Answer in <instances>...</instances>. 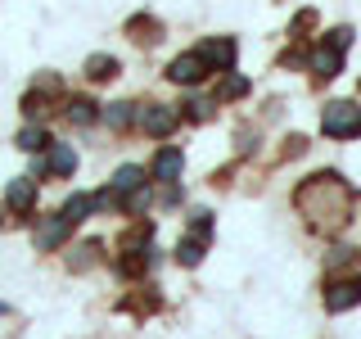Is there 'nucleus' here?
I'll return each mask as SVG.
<instances>
[{
  "mask_svg": "<svg viewBox=\"0 0 361 339\" xmlns=\"http://www.w3.org/2000/svg\"><path fill=\"white\" fill-rule=\"evenodd\" d=\"M357 303H361V276H353V280H334V285L325 290V308H330V312L357 308Z\"/></svg>",
  "mask_w": 361,
  "mask_h": 339,
  "instance_id": "39448f33",
  "label": "nucleus"
},
{
  "mask_svg": "<svg viewBox=\"0 0 361 339\" xmlns=\"http://www.w3.org/2000/svg\"><path fill=\"white\" fill-rule=\"evenodd\" d=\"M140 186H145V167L131 163V167H118V172H113V186H109V190H113L122 203H127V195H135Z\"/></svg>",
  "mask_w": 361,
  "mask_h": 339,
  "instance_id": "1a4fd4ad",
  "label": "nucleus"
},
{
  "mask_svg": "<svg viewBox=\"0 0 361 339\" xmlns=\"http://www.w3.org/2000/svg\"><path fill=\"white\" fill-rule=\"evenodd\" d=\"M68 231H73V222H68L63 213H54V218H45V222L37 226V235H32V240H37L41 254H50V249H59V244L68 240Z\"/></svg>",
  "mask_w": 361,
  "mask_h": 339,
  "instance_id": "7ed1b4c3",
  "label": "nucleus"
},
{
  "mask_svg": "<svg viewBox=\"0 0 361 339\" xmlns=\"http://www.w3.org/2000/svg\"><path fill=\"white\" fill-rule=\"evenodd\" d=\"M185 109H190V113H185L190 122H203V118H212V100H190Z\"/></svg>",
  "mask_w": 361,
  "mask_h": 339,
  "instance_id": "a211bd4d",
  "label": "nucleus"
},
{
  "mask_svg": "<svg viewBox=\"0 0 361 339\" xmlns=\"http://www.w3.org/2000/svg\"><path fill=\"white\" fill-rule=\"evenodd\" d=\"M95 208H99V203H95V195H73V199L63 203V218L77 226V222H86V218H90Z\"/></svg>",
  "mask_w": 361,
  "mask_h": 339,
  "instance_id": "9b49d317",
  "label": "nucleus"
},
{
  "mask_svg": "<svg viewBox=\"0 0 361 339\" xmlns=\"http://www.w3.org/2000/svg\"><path fill=\"white\" fill-rule=\"evenodd\" d=\"M330 45H334V50H348V45H353V28H334L330 32Z\"/></svg>",
  "mask_w": 361,
  "mask_h": 339,
  "instance_id": "aec40b11",
  "label": "nucleus"
},
{
  "mask_svg": "<svg viewBox=\"0 0 361 339\" xmlns=\"http://www.w3.org/2000/svg\"><path fill=\"white\" fill-rule=\"evenodd\" d=\"M176 258L185 267H195L199 258H203V244H199V235H185V240H180V249H176Z\"/></svg>",
  "mask_w": 361,
  "mask_h": 339,
  "instance_id": "f3484780",
  "label": "nucleus"
},
{
  "mask_svg": "<svg viewBox=\"0 0 361 339\" xmlns=\"http://www.w3.org/2000/svg\"><path fill=\"white\" fill-rule=\"evenodd\" d=\"M32 203H37V181H32V177L9 181V190H5V208H9V213H32Z\"/></svg>",
  "mask_w": 361,
  "mask_h": 339,
  "instance_id": "423d86ee",
  "label": "nucleus"
},
{
  "mask_svg": "<svg viewBox=\"0 0 361 339\" xmlns=\"http://www.w3.org/2000/svg\"><path fill=\"white\" fill-rule=\"evenodd\" d=\"M45 167H50L54 177H68V172L77 167V154L68 150V145H54V150H50V158H45Z\"/></svg>",
  "mask_w": 361,
  "mask_h": 339,
  "instance_id": "ddd939ff",
  "label": "nucleus"
},
{
  "mask_svg": "<svg viewBox=\"0 0 361 339\" xmlns=\"http://www.w3.org/2000/svg\"><path fill=\"white\" fill-rule=\"evenodd\" d=\"M45 145H50V136H45L41 127H23L18 131V150H32V154H37V150H45Z\"/></svg>",
  "mask_w": 361,
  "mask_h": 339,
  "instance_id": "dca6fc26",
  "label": "nucleus"
},
{
  "mask_svg": "<svg viewBox=\"0 0 361 339\" xmlns=\"http://www.w3.org/2000/svg\"><path fill=\"white\" fill-rule=\"evenodd\" d=\"M321 131L334 136V141H348V136H361V105H348V100H334L321 113Z\"/></svg>",
  "mask_w": 361,
  "mask_h": 339,
  "instance_id": "f257e3e1",
  "label": "nucleus"
},
{
  "mask_svg": "<svg viewBox=\"0 0 361 339\" xmlns=\"http://www.w3.org/2000/svg\"><path fill=\"white\" fill-rule=\"evenodd\" d=\"M199 59L208 68H217V73H226L235 64V37H208L199 45Z\"/></svg>",
  "mask_w": 361,
  "mask_h": 339,
  "instance_id": "f03ea898",
  "label": "nucleus"
},
{
  "mask_svg": "<svg viewBox=\"0 0 361 339\" xmlns=\"http://www.w3.org/2000/svg\"><path fill=\"white\" fill-rule=\"evenodd\" d=\"M244 90H248V82H244V77H226V86H221V100H240Z\"/></svg>",
  "mask_w": 361,
  "mask_h": 339,
  "instance_id": "6ab92c4d",
  "label": "nucleus"
},
{
  "mask_svg": "<svg viewBox=\"0 0 361 339\" xmlns=\"http://www.w3.org/2000/svg\"><path fill=\"white\" fill-rule=\"evenodd\" d=\"M203 73H208V64L199 59V50H190V54H176V59H172V68H167V77H172L176 86H195Z\"/></svg>",
  "mask_w": 361,
  "mask_h": 339,
  "instance_id": "20e7f679",
  "label": "nucleus"
},
{
  "mask_svg": "<svg viewBox=\"0 0 361 339\" xmlns=\"http://www.w3.org/2000/svg\"><path fill=\"white\" fill-rule=\"evenodd\" d=\"M338 54H343V50H334L330 41H325V45H312L307 68H312L316 77H321V82H330V77H338Z\"/></svg>",
  "mask_w": 361,
  "mask_h": 339,
  "instance_id": "0eeeda50",
  "label": "nucleus"
},
{
  "mask_svg": "<svg viewBox=\"0 0 361 339\" xmlns=\"http://www.w3.org/2000/svg\"><path fill=\"white\" fill-rule=\"evenodd\" d=\"M140 127L149 131V136H167V131L176 127V113L167 109V105H149V109L140 113Z\"/></svg>",
  "mask_w": 361,
  "mask_h": 339,
  "instance_id": "6e6552de",
  "label": "nucleus"
},
{
  "mask_svg": "<svg viewBox=\"0 0 361 339\" xmlns=\"http://www.w3.org/2000/svg\"><path fill=\"white\" fill-rule=\"evenodd\" d=\"M99 118V109L90 105V100H73L68 105V122H77V127H86V122H95Z\"/></svg>",
  "mask_w": 361,
  "mask_h": 339,
  "instance_id": "2eb2a0df",
  "label": "nucleus"
},
{
  "mask_svg": "<svg viewBox=\"0 0 361 339\" xmlns=\"http://www.w3.org/2000/svg\"><path fill=\"white\" fill-rule=\"evenodd\" d=\"M104 122H109L113 131H127L131 122H135V109H131V105H109V109H104Z\"/></svg>",
  "mask_w": 361,
  "mask_h": 339,
  "instance_id": "4468645a",
  "label": "nucleus"
},
{
  "mask_svg": "<svg viewBox=\"0 0 361 339\" xmlns=\"http://www.w3.org/2000/svg\"><path fill=\"white\" fill-rule=\"evenodd\" d=\"M180 167H185V158H180V150H158L154 158V181H180Z\"/></svg>",
  "mask_w": 361,
  "mask_h": 339,
  "instance_id": "9d476101",
  "label": "nucleus"
},
{
  "mask_svg": "<svg viewBox=\"0 0 361 339\" xmlns=\"http://www.w3.org/2000/svg\"><path fill=\"white\" fill-rule=\"evenodd\" d=\"M86 77H90V82H109V77H118V59H109V54H90V59H86Z\"/></svg>",
  "mask_w": 361,
  "mask_h": 339,
  "instance_id": "f8f14e48",
  "label": "nucleus"
}]
</instances>
